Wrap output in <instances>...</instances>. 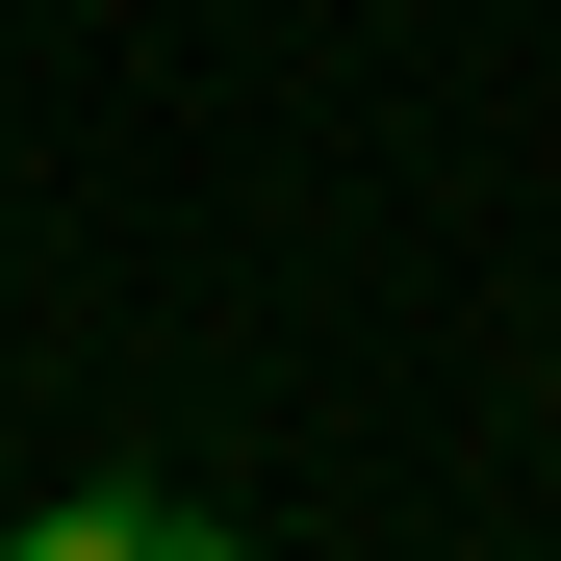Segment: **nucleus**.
<instances>
[{
  "instance_id": "obj_1",
  "label": "nucleus",
  "mask_w": 561,
  "mask_h": 561,
  "mask_svg": "<svg viewBox=\"0 0 561 561\" xmlns=\"http://www.w3.org/2000/svg\"><path fill=\"white\" fill-rule=\"evenodd\" d=\"M205 536H230L205 485H51L26 511V561H205Z\"/></svg>"
}]
</instances>
